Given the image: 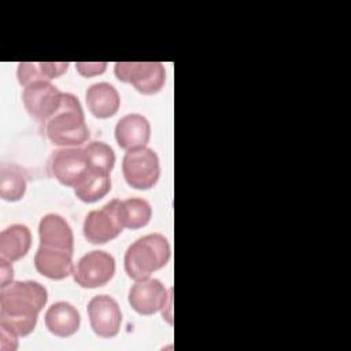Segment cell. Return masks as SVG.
<instances>
[{
	"mask_svg": "<svg viewBox=\"0 0 351 351\" xmlns=\"http://www.w3.org/2000/svg\"><path fill=\"white\" fill-rule=\"evenodd\" d=\"M47 300L48 292L40 282L12 281L0 291V324L25 337L34 330Z\"/></svg>",
	"mask_w": 351,
	"mask_h": 351,
	"instance_id": "cell-1",
	"label": "cell"
},
{
	"mask_svg": "<svg viewBox=\"0 0 351 351\" xmlns=\"http://www.w3.org/2000/svg\"><path fill=\"white\" fill-rule=\"evenodd\" d=\"M170 254V244L163 234H145L128 247L123 258L125 271L134 281L149 278L154 271L167 265Z\"/></svg>",
	"mask_w": 351,
	"mask_h": 351,
	"instance_id": "cell-2",
	"label": "cell"
},
{
	"mask_svg": "<svg viewBox=\"0 0 351 351\" xmlns=\"http://www.w3.org/2000/svg\"><path fill=\"white\" fill-rule=\"evenodd\" d=\"M47 137L58 147H80L89 138L84 110L71 93H63L60 107L47 121Z\"/></svg>",
	"mask_w": 351,
	"mask_h": 351,
	"instance_id": "cell-3",
	"label": "cell"
},
{
	"mask_svg": "<svg viewBox=\"0 0 351 351\" xmlns=\"http://www.w3.org/2000/svg\"><path fill=\"white\" fill-rule=\"evenodd\" d=\"M122 174L129 186L140 191L151 189L160 176L156 152L148 147L126 151L122 159Z\"/></svg>",
	"mask_w": 351,
	"mask_h": 351,
	"instance_id": "cell-4",
	"label": "cell"
},
{
	"mask_svg": "<svg viewBox=\"0 0 351 351\" xmlns=\"http://www.w3.org/2000/svg\"><path fill=\"white\" fill-rule=\"evenodd\" d=\"M114 74L143 95L158 93L166 81L165 66L160 62H117Z\"/></svg>",
	"mask_w": 351,
	"mask_h": 351,
	"instance_id": "cell-5",
	"label": "cell"
},
{
	"mask_svg": "<svg viewBox=\"0 0 351 351\" xmlns=\"http://www.w3.org/2000/svg\"><path fill=\"white\" fill-rule=\"evenodd\" d=\"M82 229L90 244H106L117 239L125 229L121 219V200L112 199L101 208L89 211Z\"/></svg>",
	"mask_w": 351,
	"mask_h": 351,
	"instance_id": "cell-6",
	"label": "cell"
},
{
	"mask_svg": "<svg viewBox=\"0 0 351 351\" xmlns=\"http://www.w3.org/2000/svg\"><path fill=\"white\" fill-rule=\"evenodd\" d=\"M115 274V259L106 251L95 250L85 254L74 266V281L88 289L104 287Z\"/></svg>",
	"mask_w": 351,
	"mask_h": 351,
	"instance_id": "cell-7",
	"label": "cell"
},
{
	"mask_svg": "<svg viewBox=\"0 0 351 351\" xmlns=\"http://www.w3.org/2000/svg\"><path fill=\"white\" fill-rule=\"evenodd\" d=\"M63 92L49 81H36L23 88L22 101L26 111L37 121L47 122L60 107Z\"/></svg>",
	"mask_w": 351,
	"mask_h": 351,
	"instance_id": "cell-8",
	"label": "cell"
},
{
	"mask_svg": "<svg viewBox=\"0 0 351 351\" xmlns=\"http://www.w3.org/2000/svg\"><path fill=\"white\" fill-rule=\"evenodd\" d=\"M92 330L103 339L118 335L122 324V313L119 304L110 295L93 296L86 307Z\"/></svg>",
	"mask_w": 351,
	"mask_h": 351,
	"instance_id": "cell-9",
	"label": "cell"
},
{
	"mask_svg": "<svg viewBox=\"0 0 351 351\" xmlns=\"http://www.w3.org/2000/svg\"><path fill=\"white\" fill-rule=\"evenodd\" d=\"M49 169L52 176L62 185L74 188L89 170L84 148L63 147L56 149L49 159Z\"/></svg>",
	"mask_w": 351,
	"mask_h": 351,
	"instance_id": "cell-10",
	"label": "cell"
},
{
	"mask_svg": "<svg viewBox=\"0 0 351 351\" xmlns=\"http://www.w3.org/2000/svg\"><path fill=\"white\" fill-rule=\"evenodd\" d=\"M167 291L156 278L136 281L128 295L130 307L140 315H152L166 306Z\"/></svg>",
	"mask_w": 351,
	"mask_h": 351,
	"instance_id": "cell-11",
	"label": "cell"
},
{
	"mask_svg": "<svg viewBox=\"0 0 351 351\" xmlns=\"http://www.w3.org/2000/svg\"><path fill=\"white\" fill-rule=\"evenodd\" d=\"M151 138V125L141 114H128L115 125L117 144L125 149L147 147Z\"/></svg>",
	"mask_w": 351,
	"mask_h": 351,
	"instance_id": "cell-12",
	"label": "cell"
},
{
	"mask_svg": "<svg viewBox=\"0 0 351 351\" xmlns=\"http://www.w3.org/2000/svg\"><path fill=\"white\" fill-rule=\"evenodd\" d=\"M40 245L63 250L67 252L74 251V234L67 221L58 214H47L38 223Z\"/></svg>",
	"mask_w": 351,
	"mask_h": 351,
	"instance_id": "cell-13",
	"label": "cell"
},
{
	"mask_svg": "<svg viewBox=\"0 0 351 351\" xmlns=\"http://www.w3.org/2000/svg\"><path fill=\"white\" fill-rule=\"evenodd\" d=\"M36 270L51 280H63L73 274V254L51 247L40 245L34 255Z\"/></svg>",
	"mask_w": 351,
	"mask_h": 351,
	"instance_id": "cell-14",
	"label": "cell"
},
{
	"mask_svg": "<svg viewBox=\"0 0 351 351\" xmlns=\"http://www.w3.org/2000/svg\"><path fill=\"white\" fill-rule=\"evenodd\" d=\"M45 328L58 337H69L78 332L81 317L69 302H56L48 307L44 315Z\"/></svg>",
	"mask_w": 351,
	"mask_h": 351,
	"instance_id": "cell-15",
	"label": "cell"
},
{
	"mask_svg": "<svg viewBox=\"0 0 351 351\" xmlns=\"http://www.w3.org/2000/svg\"><path fill=\"white\" fill-rule=\"evenodd\" d=\"M85 101L90 114L99 119L114 117L121 106L118 90L108 82H97L90 85L86 89Z\"/></svg>",
	"mask_w": 351,
	"mask_h": 351,
	"instance_id": "cell-16",
	"label": "cell"
},
{
	"mask_svg": "<svg viewBox=\"0 0 351 351\" xmlns=\"http://www.w3.org/2000/svg\"><path fill=\"white\" fill-rule=\"evenodd\" d=\"M30 245L32 233L25 225L15 223L0 233V255L10 262L22 259L29 252Z\"/></svg>",
	"mask_w": 351,
	"mask_h": 351,
	"instance_id": "cell-17",
	"label": "cell"
},
{
	"mask_svg": "<svg viewBox=\"0 0 351 351\" xmlns=\"http://www.w3.org/2000/svg\"><path fill=\"white\" fill-rule=\"evenodd\" d=\"M67 62H21L16 77L21 85L27 86L36 81H49L59 78L69 69Z\"/></svg>",
	"mask_w": 351,
	"mask_h": 351,
	"instance_id": "cell-18",
	"label": "cell"
},
{
	"mask_svg": "<svg viewBox=\"0 0 351 351\" xmlns=\"http://www.w3.org/2000/svg\"><path fill=\"white\" fill-rule=\"evenodd\" d=\"M111 191L110 174L88 170L85 177L74 186L75 196L84 203H95Z\"/></svg>",
	"mask_w": 351,
	"mask_h": 351,
	"instance_id": "cell-19",
	"label": "cell"
},
{
	"mask_svg": "<svg viewBox=\"0 0 351 351\" xmlns=\"http://www.w3.org/2000/svg\"><path fill=\"white\" fill-rule=\"evenodd\" d=\"M26 178L16 165L3 163L0 167V197L7 202H18L25 196Z\"/></svg>",
	"mask_w": 351,
	"mask_h": 351,
	"instance_id": "cell-20",
	"label": "cell"
},
{
	"mask_svg": "<svg viewBox=\"0 0 351 351\" xmlns=\"http://www.w3.org/2000/svg\"><path fill=\"white\" fill-rule=\"evenodd\" d=\"M152 217L151 204L140 197L121 200V219L126 229H140L148 225Z\"/></svg>",
	"mask_w": 351,
	"mask_h": 351,
	"instance_id": "cell-21",
	"label": "cell"
},
{
	"mask_svg": "<svg viewBox=\"0 0 351 351\" xmlns=\"http://www.w3.org/2000/svg\"><path fill=\"white\" fill-rule=\"evenodd\" d=\"M85 159L89 170L110 174L115 165V154L112 148L103 141H90L84 148Z\"/></svg>",
	"mask_w": 351,
	"mask_h": 351,
	"instance_id": "cell-22",
	"label": "cell"
},
{
	"mask_svg": "<svg viewBox=\"0 0 351 351\" xmlns=\"http://www.w3.org/2000/svg\"><path fill=\"white\" fill-rule=\"evenodd\" d=\"M107 62H77L75 70L80 75L85 78H90L95 75H100L107 70Z\"/></svg>",
	"mask_w": 351,
	"mask_h": 351,
	"instance_id": "cell-23",
	"label": "cell"
},
{
	"mask_svg": "<svg viewBox=\"0 0 351 351\" xmlns=\"http://www.w3.org/2000/svg\"><path fill=\"white\" fill-rule=\"evenodd\" d=\"M18 335L0 324V348L1 351H14L18 348Z\"/></svg>",
	"mask_w": 351,
	"mask_h": 351,
	"instance_id": "cell-24",
	"label": "cell"
},
{
	"mask_svg": "<svg viewBox=\"0 0 351 351\" xmlns=\"http://www.w3.org/2000/svg\"><path fill=\"white\" fill-rule=\"evenodd\" d=\"M12 262L4 259V258H0V284H1V288L8 285L10 282H12V278H14V269H12Z\"/></svg>",
	"mask_w": 351,
	"mask_h": 351,
	"instance_id": "cell-25",
	"label": "cell"
}]
</instances>
